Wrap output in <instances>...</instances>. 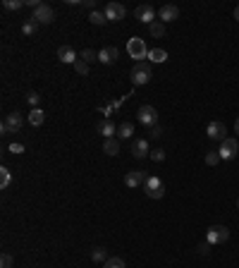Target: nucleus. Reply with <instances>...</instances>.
Returning a JSON list of instances; mask_svg holds the SVG:
<instances>
[{
	"label": "nucleus",
	"mask_w": 239,
	"mask_h": 268,
	"mask_svg": "<svg viewBox=\"0 0 239 268\" xmlns=\"http://www.w3.org/2000/svg\"><path fill=\"white\" fill-rule=\"evenodd\" d=\"M127 53H129V58H134L137 62H144V60L149 58V46H146V41L144 38H139V36H132L129 41H127Z\"/></svg>",
	"instance_id": "obj_1"
},
{
	"label": "nucleus",
	"mask_w": 239,
	"mask_h": 268,
	"mask_svg": "<svg viewBox=\"0 0 239 268\" xmlns=\"http://www.w3.org/2000/svg\"><path fill=\"white\" fill-rule=\"evenodd\" d=\"M151 77H153V72H151L149 62H137V65L132 67V72H129V79H132V84H137V87L149 84Z\"/></svg>",
	"instance_id": "obj_2"
},
{
	"label": "nucleus",
	"mask_w": 239,
	"mask_h": 268,
	"mask_svg": "<svg viewBox=\"0 0 239 268\" xmlns=\"http://www.w3.org/2000/svg\"><path fill=\"white\" fill-rule=\"evenodd\" d=\"M22 125H24V115L15 110V113L5 115L2 125H0V132H2V134H17V132L22 129Z\"/></svg>",
	"instance_id": "obj_3"
},
{
	"label": "nucleus",
	"mask_w": 239,
	"mask_h": 268,
	"mask_svg": "<svg viewBox=\"0 0 239 268\" xmlns=\"http://www.w3.org/2000/svg\"><path fill=\"white\" fill-rule=\"evenodd\" d=\"M144 189H146L149 199H163V197H165V184H163V179L155 178V175H149V178H146Z\"/></svg>",
	"instance_id": "obj_4"
},
{
	"label": "nucleus",
	"mask_w": 239,
	"mask_h": 268,
	"mask_svg": "<svg viewBox=\"0 0 239 268\" xmlns=\"http://www.w3.org/2000/svg\"><path fill=\"white\" fill-rule=\"evenodd\" d=\"M31 19L38 22V24H53V22H55V10H53L51 5L41 2V5L34 10V17H31Z\"/></svg>",
	"instance_id": "obj_5"
},
{
	"label": "nucleus",
	"mask_w": 239,
	"mask_h": 268,
	"mask_svg": "<svg viewBox=\"0 0 239 268\" xmlns=\"http://www.w3.org/2000/svg\"><path fill=\"white\" fill-rule=\"evenodd\" d=\"M137 120L141 122V125H146V127H155L158 125V110L153 108V106H141L139 110H137Z\"/></svg>",
	"instance_id": "obj_6"
},
{
	"label": "nucleus",
	"mask_w": 239,
	"mask_h": 268,
	"mask_svg": "<svg viewBox=\"0 0 239 268\" xmlns=\"http://www.w3.org/2000/svg\"><path fill=\"white\" fill-rule=\"evenodd\" d=\"M218 153H220V158H222V161H232V158L239 153V142H237V139H232V137H227L225 142H220Z\"/></svg>",
	"instance_id": "obj_7"
},
{
	"label": "nucleus",
	"mask_w": 239,
	"mask_h": 268,
	"mask_svg": "<svg viewBox=\"0 0 239 268\" xmlns=\"http://www.w3.org/2000/svg\"><path fill=\"white\" fill-rule=\"evenodd\" d=\"M103 15H105V19H108V22H120V19H124L127 7H124L122 2H108V5H105V10H103Z\"/></svg>",
	"instance_id": "obj_8"
},
{
	"label": "nucleus",
	"mask_w": 239,
	"mask_h": 268,
	"mask_svg": "<svg viewBox=\"0 0 239 268\" xmlns=\"http://www.w3.org/2000/svg\"><path fill=\"white\" fill-rule=\"evenodd\" d=\"M227 237H230V230L225 225H213V228H208V232H206L208 244H222V242H227Z\"/></svg>",
	"instance_id": "obj_9"
},
{
	"label": "nucleus",
	"mask_w": 239,
	"mask_h": 268,
	"mask_svg": "<svg viewBox=\"0 0 239 268\" xmlns=\"http://www.w3.org/2000/svg\"><path fill=\"white\" fill-rule=\"evenodd\" d=\"M206 134H208L213 142H225L227 137V127H225V122H220V120H215V122H210L208 129H206Z\"/></svg>",
	"instance_id": "obj_10"
},
{
	"label": "nucleus",
	"mask_w": 239,
	"mask_h": 268,
	"mask_svg": "<svg viewBox=\"0 0 239 268\" xmlns=\"http://www.w3.org/2000/svg\"><path fill=\"white\" fill-rule=\"evenodd\" d=\"M134 17L141 22V24H153L155 22V10L151 7V5H139L137 10H134Z\"/></svg>",
	"instance_id": "obj_11"
},
{
	"label": "nucleus",
	"mask_w": 239,
	"mask_h": 268,
	"mask_svg": "<svg viewBox=\"0 0 239 268\" xmlns=\"http://www.w3.org/2000/svg\"><path fill=\"white\" fill-rule=\"evenodd\" d=\"M177 17H179V7H177V5H163V7L158 10V19H160L163 24L175 22Z\"/></svg>",
	"instance_id": "obj_12"
},
{
	"label": "nucleus",
	"mask_w": 239,
	"mask_h": 268,
	"mask_svg": "<svg viewBox=\"0 0 239 268\" xmlns=\"http://www.w3.org/2000/svg\"><path fill=\"white\" fill-rule=\"evenodd\" d=\"M146 182V173L144 170H129L127 175H124V184L129 187V189H137V187H141Z\"/></svg>",
	"instance_id": "obj_13"
},
{
	"label": "nucleus",
	"mask_w": 239,
	"mask_h": 268,
	"mask_svg": "<svg viewBox=\"0 0 239 268\" xmlns=\"http://www.w3.org/2000/svg\"><path fill=\"white\" fill-rule=\"evenodd\" d=\"M132 156L134 158H146V156H151L149 139H134L132 142Z\"/></svg>",
	"instance_id": "obj_14"
},
{
	"label": "nucleus",
	"mask_w": 239,
	"mask_h": 268,
	"mask_svg": "<svg viewBox=\"0 0 239 268\" xmlns=\"http://www.w3.org/2000/svg\"><path fill=\"white\" fill-rule=\"evenodd\" d=\"M58 60L60 62H65V65H74L79 58H77V53H74L72 46H60L58 48Z\"/></svg>",
	"instance_id": "obj_15"
},
{
	"label": "nucleus",
	"mask_w": 239,
	"mask_h": 268,
	"mask_svg": "<svg viewBox=\"0 0 239 268\" xmlns=\"http://www.w3.org/2000/svg\"><path fill=\"white\" fill-rule=\"evenodd\" d=\"M96 129H98V134H103L105 139H113V137H115V132H118V127H115V122H113V120H101V122L96 125Z\"/></svg>",
	"instance_id": "obj_16"
},
{
	"label": "nucleus",
	"mask_w": 239,
	"mask_h": 268,
	"mask_svg": "<svg viewBox=\"0 0 239 268\" xmlns=\"http://www.w3.org/2000/svg\"><path fill=\"white\" fill-rule=\"evenodd\" d=\"M120 51L115 46H110V48H103V51H98V62H103V65H113L115 60H118Z\"/></svg>",
	"instance_id": "obj_17"
},
{
	"label": "nucleus",
	"mask_w": 239,
	"mask_h": 268,
	"mask_svg": "<svg viewBox=\"0 0 239 268\" xmlns=\"http://www.w3.org/2000/svg\"><path fill=\"white\" fill-rule=\"evenodd\" d=\"M46 122V113L41 110V108H31V113H29V125L31 127H41Z\"/></svg>",
	"instance_id": "obj_18"
},
{
	"label": "nucleus",
	"mask_w": 239,
	"mask_h": 268,
	"mask_svg": "<svg viewBox=\"0 0 239 268\" xmlns=\"http://www.w3.org/2000/svg\"><path fill=\"white\" fill-rule=\"evenodd\" d=\"M103 153H108V156H118L120 153V142L115 139V137L103 142Z\"/></svg>",
	"instance_id": "obj_19"
},
{
	"label": "nucleus",
	"mask_w": 239,
	"mask_h": 268,
	"mask_svg": "<svg viewBox=\"0 0 239 268\" xmlns=\"http://www.w3.org/2000/svg\"><path fill=\"white\" fill-rule=\"evenodd\" d=\"M110 256H108V251L103 249V247H96L93 251H91V261H96V264H105Z\"/></svg>",
	"instance_id": "obj_20"
},
{
	"label": "nucleus",
	"mask_w": 239,
	"mask_h": 268,
	"mask_svg": "<svg viewBox=\"0 0 239 268\" xmlns=\"http://www.w3.org/2000/svg\"><path fill=\"white\" fill-rule=\"evenodd\" d=\"M132 134H134V125H132V122H122V125L118 127V137H120V139H129Z\"/></svg>",
	"instance_id": "obj_21"
},
{
	"label": "nucleus",
	"mask_w": 239,
	"mask_h": 268,
	"mask_svg": "<svg viewBox=\"0 0 239 268\" xmlns=\"http://www.w3.org/2000/svg\"><path fill=\"white\" fill-rule=\"evenodd\" d=\"M168 60V51H163V48H153L149 53V62H165Z\"/></svg>",
	"instance_id": "obj_22"
},
{
	"label": "nucleus",
	"mask_w": 239,
	"mask_h": 268,
	"mask_svg": "<svg viewBox=\"0 0 239 268\" xmlns=\"http://www.w3.org/2000/svg\"><path fill=\"white\" fill-rule=\"evenodd\" d=\"M149 31H151L153 38H163V36H165V24L158 19V22H153V24L149 27Z\"/></svg>",
	"instance_id": "obj_23"
},
{
	"label": "nucleus",
	"mask_w": 239,
	"mask_h": 268,
	"mask_svg": "<svg viewBox=\"0 0 239 268\" xmlns=\"http://www.w3.org/2000/svg\"><path fill=\"white\" fill-rule=\"evenodd\" d=\"M89 22H91V24H96V27H103V24H105L108 19H105V15H103V12L93 10V12L89 15Z\"/></svg>",
	"instance_id": "obj_24"
},
{
	"label": "nucleus",
	"mask_w": 239,
	"mask_h": 268,
	"mask_svg": "<svg viewBox=\"0 0 239 268\" xmlns=\"http://www.w3.org/2000/svg\"><path fill=\"white\" fill-rule=\"evenodd\" d=\"M38 27H41L38 22L29 19V22H24V24H22V34H24V36H31V34H36V31H38Z\"/></svg>",
	"instance_id": "obj_25"
},
{
	"label": "nucleus",
	"mask_w": 239,
	"mask_h": 268,
	"mask_svg": "<svg viewBox=\"0 0 239 268\" xmlns=\"http://www.w3.org/2000/svg\"><path fill=\"white\" fill-rule=\"evenodd\" d=\"M10 179H12V173H10V170L2 165V168H0V189H7Z\"/></svg>",
	"instance_id": "obj_26"
},
{
	"label": "nucleus",
	"mask_w": 239,
	"mask_h": 268,
	"mask_svg": "<svg viewBox=\"0 0 239 268\" xmlns=\"http://www.w3.org/2000/svg\"><path fill=\"white\" fill-rule=\"evenodd\" d=\"M2 7H5V10H15V12H17V10H22V7H24V0H5V2H2Z\"/></svg>",
	"instance_id": "obj_27"
},
{
	"label": "nucleus",
	"mask_w": 239,
	"mask_h": 268,
	"mask_svg": "<svg viewBox=\"0 0 239 268\" xmlns=\"http://www.w3.org/2000/svg\"><path fill=\"white\" fill-rule=\"evenodd\" d=\"M103 268H124V261H122L120 256H110V259L103 264Z\"/></svg>",
	"instance_id": "obj_28"
},
{
	"label": "nucleus",
	"mask_w": 239,
	"mask_h": 268,
	"mask_svg": "<svg viewBox=\"0 0 239 268\" xmlns=\"http://www.w3.org/2000/svg\"><path fill=\"white\" fill-rule=\"evenodd\" d=\"M220 161H222V158H220L218 151H206V163H208V165H218Z\"/></svg>",
	"instance_id": "obj_29"
},
{
	"label": "nucleus",
	"mask_w": 239,
	"mask_h": 268,
	"mask_svg": "<svg viewBox=\"0 0 239 268\" xmlns=\"http://www.w3.org/2000/svg\"><path fill=\"white\" fill-rule=\"evenodd\" d=\"M72 67H74V70H77L79 74H89V62H84V60H82V58L77 60V62L72 65Z\"/></svg>",
	"instance_id": "obj_30"
},
{
	"label": "nucleus",
	"mask_w": 239,
	"mask_h": 268,
	"mask_svg": "<svg viewBox=\"0 0 239 268\" xmlns=\"http://www.w3.org/2000/svg\"><path fill=\"white\" fill-rule=\"evenodd\" d=\"M82 60L91 65L93 60H98V53H96V51H91V48H86V51H82Z\"/></svg>",
	"instance_id": "obj_31"
},
{
	"label": "nucleus",
	"mask_w": 239,
	"mask_h": 268,
	"mask_svg": "<svg viewBox=\"0 0 239 268\" xmlns=\"http://www.w3.org/2000/svg\"><path fill=\"white\" fill-rule=\"evenodd\" d=\"M149 158H151V161H155V163H163V161H165V151H163V149H153Z\"/></svg>",
	"instance_id": "obj_32"
},
{
	"label": "nucleus",
	"mask_w": 239,
	"mask_h": 268,
	"mask_svg": "<svg viewBox=\"0 0 239 268\" xmlns=\"http://www.w3.org/2000/svg\"><path fill=\"white\" fill-rule=\"evenodd\" d=\"M12 264H15V261H12V256L5 251V254L0 256V268H12Z\"/></svg>",
	"instance_id": "obj_33"
},
{
	"label": "nucleus",
	"mask_w": 239,
	"mask_h": 268,
	"mask_svg": "<svg viewBox=\"0 0 239 268\" xmlns=\"http://www.w3.org/2000/svg\"><path fill=\"white\" fill-rule=\"evenodd\" d=\"M38 98H41V96H38L36 91H31L29 96H27V103H29L31 108H36V106H38Z\"/></svg>",
	"instance_id": "obj_34"
},
{
	"label": "nucleus",
	"mask_w": 239,
	"mask_h": 268,
	"mask_svg": "<svg viewBox=\"0 0 239 268\" xmlns=\"http://www.w3.org/2000/svg\"><path fill=\"white\" fill-rule=\"evenodd\" d=\"M10 153H24V144H17V142H12L10 146H7Z\"/></svg>",
	"instance_id": "obj_35"
},
{
	"label": "nucleus",
	"mask_w": 239,
	"mask_h": 268,
	"mask_svg": "<svg viewBox=\"0 0 239 268\" xmlns=\"http://www.w3.org/2000/svg\"><path fill=\"white\" fill-rule=\"evenodd\" d=\"M149 137H151V139H160V137H163V129H160V127L155 125V127L151 129V134H149Z\"/></svg>",
	"instance_id": "obj_36"
},
{
	"label": "nucleus",
	"mask_w": 239,
	"mask_h": 268,
	"mask_svg": "<svg viewBox=\"0 0 239 268\" xmlns=\"http://www.w3.org/2000/svg\"><path fill=\"white\" fill-rule=\"evenodd\" d=\"M82 5H84V7H89L91 12H93V10H96V0H84V2H82Z\"/></svg>",
	"instance_id": "obj_37"
},
{
	"label": "nucleus",
	"mask_w": 239,
	"mask_h": 268,
	"mask_svg": "<svg viewBox=\"0 0 239 268\" xmlns=\"http://www.w3.org/2000/svg\"><path fill=\"white\" fill-rule=\"evenodd\" d=\"M199 254H208V244H199Z\"/></svg>",
	"instance_id": "obj_38"
},
{
	"label": "nucleus",
	"mask_w": 239,
	"mask_h": 268,
	"mask_svg": "<svg viewBox=\"0 0 239 268\" xmlns=\"http://www.w3.org/2000/svg\"><path fill=\"white\" fill-rule=\"evenodd\" d=\"M235 132H237V134H239V118L235 120Z\"/></svg>",
	"instance_id": "obj_39"
},
{
	"label": "nucleus",
	"mask_w": 239,
	"mask_h": 268,
	"mask_svg": "<svg viewBox=\"0 0 239 268\" xmlns=\"http://www.w3.org/2000/svg\"><path fill=\"white\" fill-rule=\"evenodd\" d=\"M235 19L239 22V7H235Z\"/></svg>",
	"instance_id": "obj_40"
},
{
	"label": "nucleus",
	"mask_w": 239,
	"mask_h": 268,
	"mask_svg": "<svg viewBox=\"0 0 239 268\" xmlns=\"http://www.w3.org/2000/svg\"><path fill=\"white\" fill-rule=\"evenodd\" d=\"M237 206H239V199H237Z\"/></svg>",
	"instance_id": "obj_41"
}]
</instances>
